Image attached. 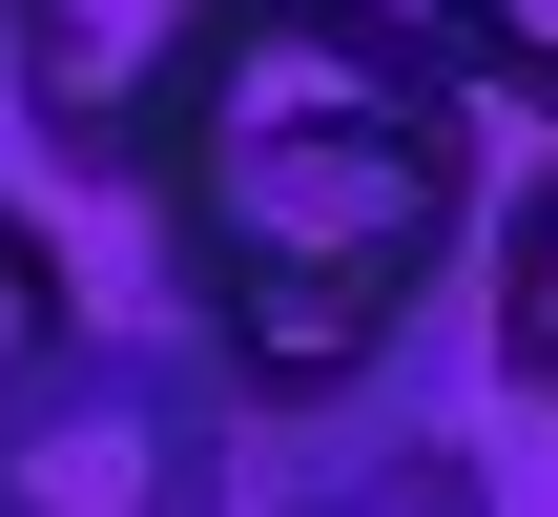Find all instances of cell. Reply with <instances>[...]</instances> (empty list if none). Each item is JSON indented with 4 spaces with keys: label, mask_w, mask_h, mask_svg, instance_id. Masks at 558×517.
<instances>
[{
    "label": "cell",
    "mask_w": 558,
    "mask_h": 517,
    "mask_svg": "<svg viewBox=\"0 0 558 517\" xmlns=\"http://www.w3.org/2000/svg\"><path fill=\"white\" fill-rule=\"evenodd\" d=\"M124 207H145L166 332L228 373L248 435L414 414V332L476 269V83L331 0H228Z\"/></svg>",
    "instance_id": "obj_1"
},
{
    "label": "cell",
    "mask_w": 558,
    "mask_h": 517,
    "mask_svg": "<svg viewBox=\"0 0 558 517\" xmlns=\"http://www.w3.org/2000/svg\"><path fill=\"white\" fill-rule=\"evenodd\" d=\"M228 373L186 332H62L0 394V517H228Z\"/></svg>",
    "instance_id": "obj_2"
},
{
    "label": "cell",
    "mask_w": 558,
    "mask_h": 517,
    "mask_svg": "<svg viewBox=\"0 0 558 517\" xmlns=\"http://www.w3.org/2000/svg\"><path fill=\"white\" fill-rule=\"evenodd\" d=\"M207 41H228V0H0V104L62 187H145Z\"/></svg>",
    "instance_id": "obj_3"
},
{
    "label": "cell",
    "mask_w": 558,
    "mask_h": 517,
    "mask_svg": "<svg viewBox=\"0 0 558 517\" xmlns=\"http://www.w3.org/2000/svg\"><path fill=\"white\" fill-rule=\"evenodd\" d=\"M269 517H497V456L476 435H435V414H352V435H311Z\"/></svg>",
    "instance_id": "obj_4"
},
{
    "label": "cell",
    "mask_w": 558,
    "mask_h": 517,
    "mask_svg": "<svg viewBox=\"0 0 558 517\" xmlns=\"http://www.w3.org/2000/svg\"><path fill=\"white\" fill-rule=\"evenodd\" d=\"M476 352H497V394L558 414V145H538V187L476 228Z\"/></svg>",
    "instance_id": "obj_5"
},
{
    "label": "cell",
    "mask_w": 558,
    "mask_h": 517,
    "mask_svg": "<svg viewBox=\"0 0 558 517\" xmlns=\"http://www.w3.org/2000/svg\"><path fill=\"white\" fill-rule=\"evenodd\" d=\"M62 332H83V290H62V228H41V207H0V394H21Z\"/></svg>",
    "instance_id": "obj_6"
},
{
    "label": "cell",
    "mask_w": 558,
    "mask_h": 517,
    "mask_svg": "<svg viewBox=\"0 0 558 517\" xmlns=\"http://www.w3.org/2000/svg\"><path fill=\"white\" fill-rule=\"evenodd\" d=\"M456 83H476V104H538V124H558V0H456Z\"/></svg>",
    "instance_id": "obj_7"
},
{
    "label": "cell",
    "mask_w": 558,
    "mask_h": 517,
    "mask_svg": "<svg viewBox=\"0 0 558 517\" xmlns=\"http://www.w3.org/2000/svg\"><path fill=\"white\" fill-rule=\"evenodd\" d=\"M331 21H373V41H414V62H456V0H331Z\"/></svg>",
    "instance_id": "obj_8"
}]
</instances>
